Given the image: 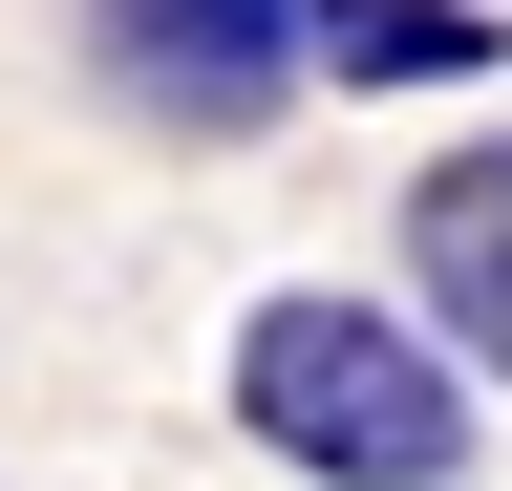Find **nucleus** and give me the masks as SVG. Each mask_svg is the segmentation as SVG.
I'll use <instances>...</instances> for the list:
<instances>
[{"mask_svg":"<svg viewBox=\"0 0 512 491\" xmlns=\"http://www.w3.org/2000/svg\"><path fill=\"white\" fill-rule=\"evenodd\" d=\"M299 65H342V86H470L491 22L470 0H299Z\"/></svg>","mask_w":512,"mask_h":491,"instance_id":"obj_4","label":"nucleus"},{"mask_svg":"<svg viewBox=\"0 0 512 491\" xmlns=\"http://www.w3.org/2000/svg\"><path fill=\"white\" fill-rule=\"evenodd\" d=\"M235 427L278 449L299 491H448L470 470V363L427 321H384V299H256L235 321Z\"/></svg>","mask_w":512,"mask_h":491,"instance_id":"obj_1","label":"nucleus"},{"mask_svg":"<svg viewBox=\"0 0 512 491\" xmlns=\"http://www.w3.org/2000/svg\"><path fill=\"white\" fill-rule=\"evenodd\" d=\"M406 299H427L448 363H491V385H512V129H470V150L406 193Z\"/></svg>","mask_w":512,"mask_h":491,"instance_id":"obj_3","label":"nucleus"},{"mask_svg":"<svg viewBox=\"0 0 512 491\" xmlns=\"http://www.w3.org/2000/svg\"><path fill=\"white\" fill-rule=\"evenodd\" d=\"M86 65L150 107V129H192V150H235L256 107L299 86V0H86Z\"/></svg>","mask_w":512,"mask_h":491,"instance_id":"obj_2","label":"nucleus"}]
</instances>
